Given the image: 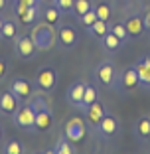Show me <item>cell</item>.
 Wrapping results in <instances>:
<instances>
[{
  "instance_id": "obj_1",
  "label": "cell",
  "mask_w": 150,
  "mask_h": 154,
  "mask_svg": "<svg viewBox=\"0 0 150 154\" xmlns=\"http://www.w3.org/2000/svg\"><path fill=\"white\" fill-rule=\"evenodd\" d=\"M30 38L34 40L38 51H47L57 44V30H55L51 24H47V22L41 20V24H36V26L32 28Z\"/></svg>"
},
{
  "instance_id": "obj_2",
  "label": "cell",
  "mask_w": 150,
  "mask_h": 154,
  "mask_svg": "<svg viewBox=\"0 0 150 154\" xmlns=\"http://www.w3.org/2000/svg\"><path fill=\"white\" fill-rule=\"evenodd\" d=\"M14 125L24 132H36V109L32 103H20L18 111L12 117Z\"/></svg>"
},
{
  "instance_id": "obj_3",
  "label": "cell",
  "mask_w": 150,
  "mask_h": 154,
  "mask_svg": "<svg viewBox=\"0 0 150 154\" xmlns=\"http://www.w3.org/2000/svg\"><path fill=\"white\" fill-rule=\"evenodd\" d=\"M140 87V79H138V71L134 65H128L123 71H118L117 75V83H115V89L123 95H128L132 91H136Z\"/></svg>"
},
{
  "instance_id": "obj_4",
  "label": "cell",
  "mask_w": 150,
  "mask_h": 154,
  "mask_svg": "<svg viewBox=\"0 0 150 154\" xmlns=\"http://www.w3.org/2000/svg\"><path fill=\"white\" fill-rule=\"evenodd\" d=\"M34 85H36L38 91L41 93H54L55 85H57V71H55L51 65H44L36 71L34 75Z\"/></svg>"
},
{
  "instance_id": "obj_5",
  "label": "cell",
  "mask_w": 150,
  "mask_h": 154,
  "mask_svg": "<svg viewBox=\"0 0 150 154\" xmlns=\"http://www.w3.org/2000/svg\"><path fill=\"white\" fill-rule=\"evenodd\" d=\"M117 75H118V69H117V65H115V61H111V59H105V61H101V63L95 67L97 83L103 85V87H107V89H115Z\"/></svg>"
},
{
  "instance_id": "obj_6",
  "label": "cell",
  "mask_w": 150,
  "mask_h": 154,
  "mask_svg": "<svg viewBox=\"0 0 150 154\" xmlns=\"http://www.w3.org/2000/svg\"><path fill=\"white\" fill-rule=\"evenodd\" d=\"M118 131H121V122H118V119L115 117L113 113H105V117L101 119V122L95 127V134L99 136L101 140H111V138H115V136L118 134Z\"/></svg>"
},
{
  "instance_id": "obj_7",
  "label": "cell",
  "mask_w": 150,
  "mask_h": 154,
  "mask_svg": "<svg viewBox=\"0 0 150 154\" xmlns=\"http://www.w3.org/2000/svg\"><path fill=\"white\" fill-rule=\"evenodd\" d=\"M14 51L22 61H32L38 54V48L30 36H16L14 38Z\"/></svg>"
},
{
  "instance_id": "obj_8",
  "label": "cell",
  "mask_w": 150,
  "mask_h": 154,
  "mask_svg": "<svg viewBox=\"0 0 150 154\" xmlns=\"http://www.w3.org/2000/svg\"><path fill=\"white\" fill-rule=\"evenodd\" d=\"M63 134L67 136L71 142H81L83 138H85V134H87V122L83 121V119H79V117H73V119H69V121H65V125H63Z\"/></svg>"
},
{
  "instance_id": "obj_9",
  "label": "cell",
  "mask_w": 150,
  "mask_h": 154,
  "mask_svg": "<svg viewBox=\"0 0 150 154\" xmlns=\"http://www.w3.org/2000/svg\"><path fill=\"white\" fill-rule=\"evenodd\" d=\"M79 42V34L77 30L69 24H61L57 28V45L61 50H73Z\"/></svg>"
},
{
  "instance_id": "obj_10",
  "label": "cell",
  "mask_w": 150,
  "mask_h": 154,
  "mask_svg": "<svg viewBox=\"0 0 150 154\" xmlns=\"http://www.w3.org/2000/svg\"><path fill=\"white\" fill-rule=\"evenodd\" d=\"M20 107V99L14 95L10 89L2 91L0 93V115H4V117H14V113L18 111Z\"/></svg>"
},
{
  "instance_id": "obj_11",
  "label": "cell",
  "mask_w": 150,
  "mask_h": 154,
  "mask_svg": "<svg viewBox=\"0 0 150 154\" xmlns=\"http://www.w3.org/2000/svg\"><path fill=\"white\" fill-rule=\"evenodd\" d=\"M85 85H87V81H85V79H77L75 83H71V85L67 87L65 99H67L69 107H73V109H77V111H79V105H81L83 93H85Z\"/></svg>"
},
{
  "instance_id": "obj_12",
  "label": "cell",
  "mask_w": 150,
  "mask_h": 154,
  "mask_svg": "<svg viewBox=\"0 0 150 154\" xmlns=\"http://www.w3.org/2000/svg\"><path fill=\"white\" fill-rule=\"evenodd\" d=\"M132 134L140 144L150 142V117L148 115H140L136 119V122L132 125Z\"/></svg>"
},
{
  "instance_id": "obj_13",
  "label": "cell",
  "mask_w": 150,
  "mask_h": 154,
  "mask_svg": "<svg viewBox=\"0 0 150 154\" xmlns=\"http://www.w3.org/2000/svg\"><path fill=\"white\" fill-rule=\"evenodd\" d=\"M32 89H34V85L28 81V79H24V77H14L12 83H10V91L20 99V103H26V101L30 99Z\"/></svg>"
},
{
  "instance_id": "obj_14",
  "label": "cell",
  "mask_w": 150,
  "mask_h": 154,
  "mask_svg": "<svg viewBox=\"0 0 150 154\" xmlns=\"http://www.w3.org/2000/svg\"><path fill=\"white\" fill-rule=\"evenodd\" d=\"M54 125H55V117H54L51 107L36 111V132H47L51 131Z\"/></svg>"
},
{
  "instance_id": "obj_15",
  "label": "cell",
  "mask_w": 150,
  "mask_h": 154,
  "mask_svg": "<svg viewBox=\"0 0 150 154\" xmlns=\"http://www.w3.org/2000/svg\"><path fill=\"white\" fill-rule=\"evenodd\" d=\"M124 26H127L128 38H132V40H138V38H142V36H144V32H146L144 22H142V16H140V14H130V16L124 20Z\"/></svg>"
},
{
  "instance_id": "obj_16",
  "label": "cell",
  "mask_w": 150,
  "mask_h": 154,
  "mask_svg": "<svg viewBox=\"0 0 150 154\" xmlns=\"http://www.w3.org/2000/svg\"><path fill=\"white\" fill-rule=\"evenodd\" d=\"M105 113H107V109H105V105L101 103L99 99L95 101V103L89 107V109L85 111V119H87V127L91 128V131H95V127L101 122V119L105 117Z\"/></svg>"
},
{
  "instance_id": "obj_17",
  "label": "cell",
  "mask_w": 150,
  "mask_h": 154,
  "mask_svg": "<svg viewBox=\"0 0 150 154\" xmlns=\"http://www.w3.org/2000/svg\"><path fill=\"white\" fill-rule=\"evenodd\" d=\"M40 6H20V8H14V14H16V20L24 26H30L38 20L40 16Z\"/></svg>"
},
{
  "instance_id": "obj_18",
  "label": "cell",
  "mask_w": 150,
  "mask_h": 154,
  "mask_svg": "<svg viewBox=\"0 0 150 154\" xmlns=\"http://www.w3.org/2000/svg\"><path fill=\"white\" fill-rule=\"evenodd\" d=\"M138 71V79H140V87L144 89H150V55H142L134 63Z\"/></svg>"
},
{
  "instance_id": "obj_19",
  "label": "cell",
  "mask_w": 150,
  "mask_h": 154,
  "mask_svg": "<svg viewBox=\"0 0 150 154\" xmlns=\"http://www.w3.org/2000/svg\"><path fill=\"white\" fill-rule=\"evenodd\" d=\"M99 42H101V48H103L105 54H117V51L121 50V48H123V42L118 40V38L115 36V34L111 32V30H109L107 34H105V36L101 38Z\"/></svg>"
},
{
  "instance_id": "obj_20",
  "label": "cell",
  "mask_w": 150,
  "mask_h": 154,
  "mask_svg": "<svg viewBox=\"0 0 150 154\" xmlns=\"http://www.w3.org/2000/svg\"><path fill=\"white\" fill-rule=\"evenodd\" d=\"M97 99H99V91H97V87L93 85V83H87L85 85V93H83V99H81V105H79V111L85 115V111L89 109Z\"/></svg>"
},
{
  "instance_id": "obj_21",
  "label": "cell",
  "mask_w": 150,
  "mask_h": 154,
  "mask_svg": "<svg viewBox=\"0 0 150 154\" xmlns=\"http://www.w3.org/2000/svg\"><path fill=\"white\" fill-rule=\"evenodd\" d=\"M51 152H55V154H77V144L71 142L67 136L63 134V136L57 138V142H55V146H54Z\"/></svg>"
},
{
  "instance_id": "obj_22",
  "label": "cell",
  "mask_w": 150,
  "mask_h": 154,
  "mask_svg": "<svg viewBox=\"0 0 150 154\" xmlns=\"http://www.w3.org/2000/svg\"><path fill=\"white\" fill-rule=\"evenodd\" d=\"M41 20L44 22H47V24H51V26H55V24H59L61 22V16L63 14L59 12L57 8H55L54 4H50V6H44V10H41Z\"/></svg>"
},
{
  "instance_id": "obj_23",
  "label": "cell",
  "mask_w": 150,
  "mask_h": 154,
  "mask_svg": "<svg viewBox=\"0 0 150 154\" xmlns=\"http://www.w3.org/2000/svg\"><path fill=\"white\" fill-rule=\"evenodd\" d=\"M0 152H2V154H26L28 148H26V144H24V142L12 138V140H6L4 144H2Z\"/></svg>"
},
{
  "instance_id": "obj_24",
  "label": "cell",
  "mask_w": 150,
  "mask_h": 154,
  "mask_svg": "<svg viewBox=\"0 0 150 154\" xmlns=\"http://www.w3.org/2000/svg\"><path fill=\"white\" fill-rule=\"evenodd\" d=\"M85 30H87V34H89V36H93V38H97V40H101L105 34L109 32V22H105V20H97L93 26L85 28Z\"/></svg>"
},
{
  "instance_id": "obj_25",
  "label": "cell",
  "mask_w": 150,
  "mask_h": 154,
  "mask_svg": "<svg viewBox=\"0 0 150 154\" xmlns=\"http://www.w3.org/2000/svg\"><path fill=\"white\" fill-rule=\"evenodd\" d=\"M93 6L95 4H93L91 0H75V2H73V16L79 18V16H83L85 12H89Z\"/></svg>"
},
{
  "instance_id": "obj_26",
  "label": "cell",
  "mask_w": 150,
  "mask_h": 154,
  "mask_svg": "<svg viewBox=\"0 0 150 154\" xmlns=\"http://www.w3.org/2000/svg\"><path fill=\"white\" fill-rule=\"evenodd\" d=\"M16 36H18V32H16V22H14V20H4L0 38H4V40H14Z\"/></svg>"
},
{
  "instance_id": "obj_27",
  "label": "cell",
  "mask_w": 150,
  "mask_h": 154,
  "mask_svg": "<svg viewBox=\"0 0 150 154\" xmlns=\"http://www.w3.org/2000/svg\"><path fill=\"white\" fill-rule=\"evenodd\" d=\"M109 30H111V32H113L121 42H123V45L127 44V40H128V32H127V26H124V22H115V24H111Z\"/></svg>"
},
{
  "instance_id": "obj_28",
  "label": "cell",
  "mask_w": 150,
  "mask_h": 154,
  "mask_svg": "<svg viewBox=\"0 0 150 154\" xmlns=\"http://www.w3.org/2000/svg\"><path fill=\"white\" fill-rule=\"evenodd\" d=\"M73 2H75V0H54L51 4L63 14V16H67V14H69V16H73Z\"/></svg>"
},
{
  "instance_id": "obj_29",
  "label": "cell",
  "mask_w": 150,
  "mask_h": 154,
  "mask_svg": "<svg viewBox=\"0 0 150 154\" xmlns=\"http://www.w3.org/2000/svg\"><path fill=\"white\" fill-rule=\"evenodd\" d=\"M97 12V18L99 20H105V22H109L111 20V6L107 4V2H101V4H95L93 6Z\"/></svg>"
},
{
  "instance_id": "obj_30",
  "label": "cell",
  "mask_w": 150,
  "mask_h": 154,
  "mask_svg": "<svg viewBox=\"0 0 150 154\" xmlns=\"http://www.w3.org/2000/svg\"><path fill=\"white\" fill-rule=\"evenodd\" d=\"M77 20H79V24H81L83 28H89V26H93V24H95L99 18H97V12H95V8H91L89 12H85L83 16H79Z\"/></svg>"
},
{
  "instance_id": "obj_31",
  "label": "cell",
  "mask_w": 150,
  "mask_h": 154,
  "mask_svg": "<svg viewBox=\"0 0 150 154\" xmlns=\"http://www.w3.org/2000/svg\"><path fill=\"white\" fill-rule=\"evenodd\" d=\"M44 0H12L14 8H20V6H40Z\"/></svg>"
},
{
  "instance_id": "obj_32",
  "label": "cell",
  "mask_w": 150,
  "mask_h": 154,
  "mask_svg": "<svg viewBox=\"0 0 150 154\" xmlns=\"http://www.w3.org/2000/svg\"><path fill=\"white\" fill-rule=\"evenodd\" d=\"M6 75H8V63H6L4 57H0V81H2Z\"/></svg>"
},
{
  "instance_id": "obj_33",
  "label": "cell",
  "mask_w": 150,
  "mask_h": 154,
  "mask_svg": "<svg viewBox=\"0 0 150 154\" xmlns=\"http://www.w3.org/2000/svg\"><path fill=\"white\" fill-rule=\"evenodd\" d=\"M142 22H144L146 32H150V8H146L144 12H142Z\"/></svg>"
},
{
  "instance_id": "obj_34",
  "label": "cell",
  "mask_w": 150,
  "mask_h": 154,
  "mask_svg": "<svg viewBox=\"0 0 150 154\" xmlns=\"http://www.w3.org/2000/svg\"><path fill=\"white\" fill-rule=\"evenodd\" d=\"M10 4V0H0V10H6Z\"/></svg>"
},
{
  "instance_id": "obj_35",
  "label": "cell",
  "mask_w": 150,
  "mask_h": 154,
  "mask_svg": "<svg viewBox=\"0 0 150 154\" xmlns=\"http://www.w3.org/2000/svg\"><path fill=\"white\" fill-rule=\"evenodd\" d=\"M2 138H4V127L0 125V140H2Z\"/></svg>"
},
{
  "instance_id": "obj_36",
  "label": "cell",
  "mask_w": 150,
  "mask_h": 154,
  "mask_svg": "<svg viewBox=\"0 0 150 154\" xmlns=\"http://www.w3.org/2000/svg\"><path fill=\"white\" fill-rule=\"evenodd\" d=\"M2 24H4V18L0 16V32H2Z\"/></svg>"
},
{
  "instance_id": "obj_37",
  "label": "cell",
  "mask_w": 150,
  "mask_h": 154,
  "mask_svg": "<svg viewBox=\"0 0 150 154\" xmlns=\"http://www.w3.org/2000/svg\"><path fill=\"white\" fill-rule=\"evenodd\" d=\"M46 2H50V4H51V2H54V0H46Z\"/></svg>"
},
{
  "instance_id": "obj_38",
  "label": "cell",
  "mask_w": 150,
  "mask_h": 154,
  "mask_svg": "<svg viewBox=\"0 0 150 154\" xmlns=\"http://www.w3.org/2000/svg\"><path fill=\"white\" fill-rule=\"evenodd\" d=\"M148 117H150V113H148Z\"/></svg>"
}]
</instances>
